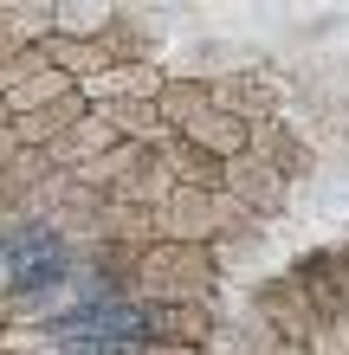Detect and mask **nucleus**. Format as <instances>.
Wrapping results in <instances>:
<instances>
[{"mask_svg":"<svg viewBox=\"0 0 349 355\" xmlns=\"http://www.w3.org/2000/svg\"><path fill=\"white\" fill-rule=\"evenodd\" d=\"M130 291H142L149 304H207L220 291V252L214 245H188V239H155L136 259Z\"/></svg>","mask_w":349,"mask_h":355,"instance_id":"obj_1","label":"nucleus"},{"mask_svg":"<svg viewBox=\"0 0 349 355\" xmlns=\"http://www.w3.org/2000/svg\"><path fill=\"white\" fill-rule=\"evenodd\" d=\"M284 103V85L272 71H233V78H214V110H227V116H239L246 130L253 123H265Z\"/></svg>","mask_w":349,"mask_h":355,"instance_id":"obj_2","label":"nucleus"},{"mask_svg":"<svg viewBox=\"0 0 349 355\" xmlns=\"http://www.w3.org/2000/svg\"><path fill=\"white\" fill-rule=\"evenodd\" d=\"M220 187H227V194L246 207V214H259V220H272L278 207L291 200V194H284V175H278V168H265L259 155H239V162H227Z\"/></svg>","mask_w":349,"mask_h":355,"instance_id":"obj_3","label":"nucleus"},{"mask_svg":"<svg viewBox=\"0 0 349 355\" xmlns=\"http://www.w3.org/2000/svg\"><path fill=\"white\" fill-rule=\"evenodd\" d=\"M149 343H181V349H207L214 343V310L207 304H149Z\"/></svg>","mask_w":349,"mask_h":355,"instance_id":"obj_4","label":"nucleus"},{"mask_svg":"<svg viewBox=\"0 0 349 355\" xmlns=\"http://www.w3.org/2000/svg\"><path fill=\"white\" fill-rule=\"evenodd\" d=\"M246 136H253V130H246L239 116H227V110H207V116H194L188 130H181V142H194V149H201V155H214L220 168L246 155Z\"/></svg>","mask_w":349,"mask_h":355,"instance_id":"obj_5","label":"nucleus"},{"mask_svg":"<svg viewBox=\"0 0 349 355\" xmlns=\"http://www.w3.org/2000/svg\"><path fill=\"white\" fill-rule=\"evenodd\" d=\"M214 110V85H201V78H169L162 85V97H155V116H162V130H188L194 116H207Z\"/></svg>","mask_w":349,"mask_h":355,"instance_id":"obj_6","label":"nucleus"},{"mask_svg":"<svg viewBox=\"0 0 349 355\" xmlns=\"http://www.w3.org/2000/svg\"><path fill=\"white\" fill-rule=\"evenodd\" d=\"M136 355H207V349H181V343H142Z\"/></svg>","mask_w":349,"mask_h":355,"instance_id":"obj_7","label":"nucleus"},{"mask_svg":"<svg viewBox=\"0 0 349 355\" xmlns=\"http://www.w3.org/2000/svg\"><path fill=\"white\" fill-rule=\"evenodd\" d=\"M19 155V142H13V130H0V175H7V162Z\"/></svg>","mask_w":349,"mask_h":355,"instance_id":"obj_8","label":"nucleus"},{"mask_svg":"<svg viewBox=\"0 0 349 355\" xmlns=\"http://www.w3.org/2000/svg\"><path fill=\"white\" fill-rule=\"evenodd\" d=\"M0 130H7V103H0Z\"/></svg>","mask_w":349,"mask_h":355,"instance_id":"obj_9","label":"nucleus"}]
</instances>
